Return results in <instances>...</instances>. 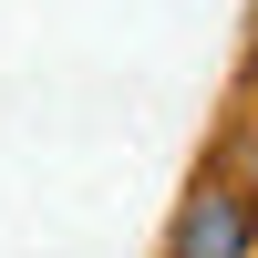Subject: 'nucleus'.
<instances>
[{
  "mask_svg": "<svg viewBox=\"0 0 258 258\" xmlns=\"http://www.w3.org/2000/svg\"><path fill=\"white\" fill-rule=\"evenodd\" d=\"M165 258H258V176H197L165 227Z\"/></svg>",
  "mask_w": 258,
  "mask_h": 258,
  "instance_id": "obj_1",
  "label": "nucleus"
},
{
  "mask_svg": "<svg viewBox=\"0 0 258 258\" xmlns=\"http://www.w3.org/2000/svg\"><path fill=\"white\" fill-rule=\"evenodd\" d=\"M248 165H258V103H248Z\"/></svg>",
  "mask_w": 258,
  "mask_h": 258,
  "instance_id": "obj_2",
  "label": "nucleus"
}]
</instances>
